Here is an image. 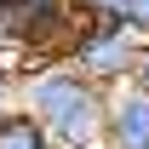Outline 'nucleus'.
Listing matches in <instances>:
<instances>
[{
  "label": "nucleus",
  "instance_id": "f257e3e1",
  "mask_svg": "<svg viewBox=\"0 0 149 149\" xmlns=\"http://www.w3.org/2000/svg\"><path fill=\"white\" fill-rule=\"evenodd\" d=\"M103 103L109 86H97L63 57H46L29 74H17V109L35 115L57 149H103Z\"/></svg>",
  "mask_w": 149,
  "mask_h": 149
},
{
  "label": "nucleus",
  "instance_id": "f03ea898",
  "mask_svg": "<svg viewBox=\"0 0 149 149\" xmlns=\"http://www.w3.org/2000/svg\"><path fill=\"white\" fill-rule=\"evenodd\" d=\"M80 0H0V40L23 57H63L80 29Z\"/></svg>",
  "mask_w": 149,
  "mask_h": 149
},
{
  "label": "nucleus",
  "instance_id": "7ed1b4c3",
  "mask_svg": "<svg viewBox=\"0 0 149 149\" xmlns=\"http://www.w3.org/2000/svg\"><path fill=\"white\" fill-rule=\"evenodd\" d=\"M143 40L149 35H138L132 23L86 12L80 29H74V40H69V52H63V63H74L80 74H92L97 86H115V80H132V74H138Z\"/></svg>",
  "mask_w": 149,
  "mask_h": 149
},
{
  "label": "nucleus",
  "instance_id": "20e7f679",
  "mask_svg": "<svg viewBox=\"0 0 149 149\" xmlns=\"http://www.w3.org/2000/svg\"><path fill=\"white\" fill-rule=\"evenodd\" d=\"M149 143V92L138 80H115L103 103V149H143Z\"/></svg>",
  "mask_w": 149,
  "mask_h": 149
},
{
  "label": "nucleus",
  "instance_id": "39448f33",
  "mask_svg": "<svg viewBox=\"0 0 149 149\" xmlns=\"http://www.w3.org/2000/svg\"><path fill=\"white\" fill-rule=\"evenodd\" d=\"M0 149H57V143L29 109H6L0 115Z\"/></svg>",
  "mask_w": 149,
  "mask_h": 149
},
{
  "label": "nucleus",
  "instance_id": "423d86ee",
  "mask_svg": "<svg viewBox=\"0 0 149 149\" xmlns=\"http://www.w3.org/2000/svg\"><path fill=\"white\" fill-rule=\"evenodd\" d=\"M80 12H97V17H120V23H132L138 35H149V0H80Z\"/></svg>",
  "mask_w": 149,
  "mask_h": 149
},
{
  "label": "nucleus",
  "instance_id": "0eeeda50",
  "mask_svg": "<svg viewBox=\"0 0 149 149\" xmlns=\"http://www.w3.org/2000/svg\"><path fill=\"white\" fill-rule=\"evenodd\" d=\"M6 109H17V74H12V63L0 57V115Z\"/></svg>",
  "mask_w": 149,
  "mask_h": 149
},
{
  "label": "nucleus",
  "instance_id": "6e6552de",
  "mask_svg": "<svg viewBox=\"0 0 149 149\" xmlns=\"http://www.w3.org/2000/svg\"><path fill=\"white\" fill-rule=\"evenodd\" d=\"M132 80H138V86L149 92V40H143V57H138V74H132Z\"/></svg>",
  "mask_w": 149,
  "mask_h": 149
},
{
  "label": "nucleus",
  "instance_id": "1a4fd4ad",
  "mask_svg": "<svg viewBox=\"0 0 149 149\" xmlns=\"http://www.w3.org/2000/svg\"><path fill=\"white\" fill-rule=\"evenodd\" d=\"M143 149H149V143H143Z\"/></svg>",
  "mask_w": 149,
  "mask_h": 149
}]
</instances>
